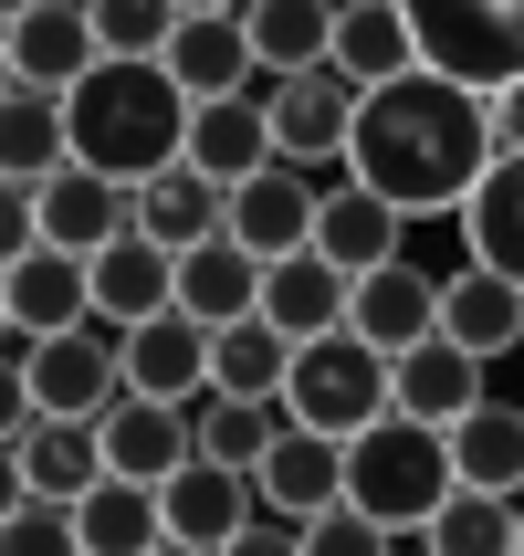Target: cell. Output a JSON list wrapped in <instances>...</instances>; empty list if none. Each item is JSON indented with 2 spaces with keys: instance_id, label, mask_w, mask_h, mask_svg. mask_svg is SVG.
Wrapping results in <instances>:
<instances>
[{
  "instance_id": "41",
  "label": "cell",
  "mask_w": 524,
  "mask_h": 556,
  "mask_svg": "<svg viewBox=\"0 0 524 556\" xmlns=\"http://www.w3.org/2000/svg\"><path fill=\"white\" fill-rule=\"evenodd\" d=\"M179 11H242V0H179Z\"/></svg>"
},
{
  "instance_id": "39",
  "label": "cell",
  "mask_w": 524,
  "mask_h": 556,
  "mask_svg": "<svg viewBox=\"0 0 524 556\" xmlns=\"http://www.w3.org/2000/svg\"><path fill=\"white\" fill-rule=\"evenodd\" d=\"M494 157H524V85L494 94Z\"/></svg>"
},
{
  "instance_id": "31",
  "label": "cell",
  "mask_w": 524,
  "mask_h": 556,
  "mask_svg": "<svg viewBox=\"0 0 524 556\" xmlns=\"http://www.w3.org/2000/svg\"><path fill=\"white\" fill-rule=\"evenodd\" d=\"M74 526H85V556H148V546H168V504H157V483L105 472V483L74 504Z\"/></svg>"
},
{
  "instance_id": "25",
  "label": "cell",
  "mask_w": 524,
  "mask_h": 556,
  "mask_svg": "<svg viewBox=\"0 0 524 556\" xmlns=\"http://www.w3.org/2000/svg\"><path fill=\"white\" fill-rule=\"evenodd\" d=\"M336 74H357V85H399V74H420V31H409V0H346L336 11Z\"/></svg>"
},
{
  "instance_id": "1",
  "label": "cell",
  "mask_w": 524,
  "mask_h": 556,
  "mask_svg": "<svg viewBox=\"0 0 524 556\" xmlns=\"http://www.w3.org/2000/svg\"><path fill=\"white\" fill-rule=\"evenodd\" d=\"M346 168L368 189H388L409 220H462V200L494 168V94L451 85V74H399L357 105V137H346Z\"/></svg>"
},
{
  "instance_id": "22",
  "label": "cell",
  "mask_w": 524,
  "mask_h": 556,
  "mask_svg": "<svg viewBox=\"0 0 524 556\" xmlns=\"http://www.w3.org/2000/svg\"><path fill=\"white\" fill-rule=\"evenodd\" d=\"M179 305V252L148 242V231H126V242L94 252V315L105 326H148V315Z\"/></svg>"
},
{
  "instance_id": "10",
  "label": "cell",
  "mask_w": 524,
  "mask_h": 556,
  "mask_svg": "<svg viewBox=\"0 0 524 556\" xmlns=\"http://www.w3.org/2000/svg\"><path fill=\"white\" fill-rule=\"evenodd\" d=\"M0 315L22 326V337H63V326H85L94 315V263L63 242H31L0 263Z\"/></svg>"
},
{
  "instance_id": "16",
  "label": "cell",
  "mask_w": 524,
  "mask_h": 556,
  "mask_svg": "<svg viewBox=\"0 0 524 556\" xmlns=\"http://www.w3.org/2000/svg\"><path fill=\"white\" fill-rule=\"evenodd\" d=\"M157 504H168V535H179V546H210V556L263 515L252 472H231V463H179L168 483H157Z\"/></svg>"
},
{
  "instance_id": "12",
  "label": "cell",
  "mask_w": 524,
  "mask_h": 556,
  "mask_svg": "<svg viewBox=\"0 0 524 556\" xmlns=\"http://www.w3.org/2000/svg\"><path fill=\"white\" fill-rule=\"evenodd\" d=\"M126 389H137V400L200 409V400H210V326H200L189 305L148 315V326H126Z\"/></svg>"
},
{
  "instance_id": "42",
  "label": "cell",
  "mask_w": 524,
  "mask_h": 556,
  "mask_svg": "<svg viewBox=\"0 0 524 556\" xmlns=\"http://www.w3.org/2000/svg\"><path fill=\"white\" fill-rule=\"evenodd\" d=\"M514 526H524V504H514Z\"/></svg>"
},
{
  "instance_id": "24",
  "label": "cell",
  "mask_w": 524,
  "mask_h": 556,
  "mask_svg": "<svg viewBox=\"0 0 524 556\" xmlns=\"http://www.w3.org/2000/svg\"><path fill=\"white\" fill-rule=\"evenodd\" d=\"M53 168H74V126H63V94L11 85V94H0V189H42Z\"/></svg>"
},
{
  "instance_id": "32",
  "label": "cell",
  "mask_w": 524,
  "mask_h": 556,
  "mask_svg": "<svg viewBox=\"0 0 524 556\" xmlns=\"http://www.w3.org/2000/svg\"><path fill=\"white\" fill-rule=\"evenodd\" d=\"M451 463H462V483H472V494L524 504V409H514V400H483L462 431H451Z\"/></svg>"
},
{
  "instance_id": "20",
  "label": "cell",
  "mask_w": 524,
  "mask_h": 556,
  "mask_svg": "<svg viewBox=\"0 0 524 556\" xmlns=\"http://www.w3.org/2000/svg\"><path fill=\"white\" fill-rule=\"evenodd\" d=\"M483 368H494V357H472V346H451V337H420L399 357V409H409V420H431V431H462L472 409L494 400Z\"/></svg>"
},
{
  "instance_id": "3",
  "label": "cell",
  "mask_w": 524,
  "mask_h": 556,
  "mask_svg": "<svg viewBox=\"0 0 524 556\" xmlns=\"http://www.w3.org/2000/svg\"><path fill=\"white\" fill-rule=\"evenodd\" d=\"M451 494H462V463H451V431H431V420L388 409V420H368V431L346 441V504L378 515L399 546H420Z\"/></svg>"
},
{
  "instance_id": "27",
  "label": "cell",
  "mask_w": 524,
  "mask_h": 556,
  "mask_svg": "<svg viewBox=\"0 0 524 556\" xmlns=\"http://www.w3.org/2000/svg\"><path fill=\"white\" fill-rule=\"evenodd\" d=\"M137 231H148V242H168V252H200V242H220V231H231V189L200 179V168L179 157L168 179L137 189Z\"/></svg>"
},
{
  "instance_id": "13",
  "label": "cell",
  "mask_w": 524,
  "mask_h": 556,
  "mask_svg": "<svg viewBox=\"0 0 524 556\" xmlns=\"http://www.w3.org/2000/svg\"><path fill=\"white\" fill-rule=\"evenodd\" d=\"M399 242H409V211L388 200V189H368L357 168L325 179V211H315V252H325V263L378 274V263H399Z\"/></svg>"
},
{
  "instance_id": "2",
  "label": "cell",
  "mask_w": 524,
  "mask_h": 556,
  "mask_svg": "<svg viewBox=\"0 0 524 556\" xmlns=\"http://www.w3.org/2000/svg\"><path fill=\"white\" fill-rule=\"evenodd\" d=\"M189 116H200V94H189L168 63H126V53H105L85 85L63 94L74 157L105 168V179H126V189L168 179V168L189 157Z\"/></svg>"
},
{
  "instance_id": "4",
  "label": "cell",
  "mask_w": 524,
  "mask_h": 556,
  "mask_svg": "<svg viewBox=\"0 0 524 556\" xmlns=\"http://www.w3.org/2000/svg\"><path fill=\"white\" fill-rule=\"evenodd\" d=\"M283 409H294L305 431H336V441H357L368 420H388V409H399V357H388V346H368L357 326H336V337L294 346Z\"/></svg>"
},
{
  "instance_id": "9",
  "label": "cell",
  "mask_w": 524,
  "mask_h": 556,
  "mask_svg": "<svg viewBox=\"0 0 524 556\" xmlns=\"http://www.w3.org/2000/svg\"><path fill=\"white\" fill-rule=\"evenodd\" d=\"M0 53H11V85L74 94L94 63H105V42H94V11H85V0H31V11L0 22Z\"/></svg>"
},
{
  "instance_id": "18",
  "label": "cell",
  "mask_w": 524,
  "mask_h": 556,
  "mask_svg": "<svg viewBox=\"0 0 524 556\" xmlns=\"http://www.w3.org/2000/svg\"><path fill=\"white\" fill-rule=\"evenodd\" d=\"M263 315H273L294 346H315V337H336L346 315H357V274L325 263V252H283L273 274H263Z\"/></svg>"
},
{
  "instance_id": "34",
  "label": "cell",
  "mask_w": 524,
  "mask_h": 556,
  "mask_svg": "<svg viewBox=\"0 0 524 556\" xmlns=\"http://www.w3.org/2000/svg\"><path fill=\"white\" fill-rule=\"evenodd\" d=\"M420 546H431V556H524V526H514V504H503V494H472V483H462V494L431 515Z\"/></svg>"
},
{
  "instance_id": "7",
  "label": "cell",
  "mask_w": 524,
  "mask_h": 556,
  "mask_svg": "<svg viewBox=\"0 0 524 556\" xmlns=\"http://www.w3.org/2000/svg\"><path fill=\"white\" fill-rule=\"evenodd\" d=\"M11 494H53V504H85L105 483V420H63V409H11Z\"/></svg>"
},
{
  "instance_id": "11",
  "label": "cell",
  "mask_w": 524,
  "mask_h": 556,
  "mask_svg": "<svg viewBox=\"0 0 524 556\" xmlns=\"http://www.w3.org/2000/svg\"><path fill=\"white\" fill-rule=\"evenodd\" d=\"M315 211H325V179H315V168H294V157H273L263 179L231 189V242L263 252V263H283V252H315Z\"/></svg>"
},
{
  "instance_id": "37",
  "label": "cell",
  "mask_w": 524,
  "mask_h": 556,
  "mask_svg": "<svg viewBox=\"0 0 524 556\" xmlns=\"http://www.w3.org/2000/svg\"><path fill=\"white\" fill-rule=\"evenodd\" d=\"M305 556H399V535L378 526V515H357V504H325L305 526Z\"/></svg>"
},
{
  "instance_id": "14",
  "label": "cell",
  "mask_w": 524,
  "mask_h": 556,
  "mask_svg": "<svg viewBox=\"0 0 524 556\" xmlns=\"http://www.w3.org/2000/svg\"><path fill=\"white\" fill-rule=\"evenodd\" d=\"M179 463H200V409L137 400V389H126V400L105 409V472H126V483H168Z\"/></svg>"
},
{
  "instance_id": "5",
  "label": "cell",
  "mask_w": 524,
  "mask_h": 556,
  "mask_svg": "<svg viewBox=\"0 0 524 556\" xmlns=\"http://www.w3.org/2000/svg\"><path fill=\"white\" fill-rule=\"evenodd\" d=\"M409 31H420V63L472 94L524 85V0H409Z\"/></svg>"
},
{
  "instance_id": "28",
  "label": "cell",
  "mask_w": 524,
  "mask_h": 556,
  "mask_svg": "<svg viewBox=\"0 0 524 556\" xmlns=\"http://www.w3.org/2000/svg\"><path fill=\"white\" fill-rule=\"evenodd\" d=\"M336 11L346 0H242V31L263 74H305V63H336Z\"/></svg>"
},
{
  "instance_id": "23",
  "label": "cell",
  "mask_w": 524,
  "mask_h": 556,
  "mask_svg": "<svg viewBox=\"0 0 524 556\" xmlns=\"http://www.w3.org/2000/svg\"><path fill=\"white\" fill-rule=\"evenodd\" d=\"M168 74H179L200 105L210 94H252V74H263V53H252V31H242V11H189L179 22V42H168Z\"/></svg>"
},
{
  "instance_id": "8",
  "label": "cell",
  "mask_w": 524,
  "mask_h": 556,
  "mask_svg": "<svg viewBox=\"0 0 524 556\" xmlns=\"http://www.w3.org/2000/svg\"><path fill=\"white\" fill-rule=\"evenodd\" d=\"M263 105H273V148L294 157V168H346V137H357L368 85L336 74V63H305V74H273Z\"/></svg>"
},
{
  "instance_id": "29",
  "label": "cell",
  "mask_w": 524,
  "mask_h": 556,
  "mask_svg": "<svg viewBox=\"0 0 524 556\" xmlns=\"http://www.w3.org/2000/svg\"><path fill=\"white\" fill-rule=\"evenodd\" d=\"M462 263H494L524 283V157H494L483 189L462 200Z\"/></svg>"
},
{
  "instance_id": "26",
  "label": "cell",
  "mask_w": 524,
  "mask_h": 556,
  "mask_svg": "<svg viewBox=\"0 0 524 556\" xmlns=\"http://www.w3.org/2000/svg\"><path fill=\"white\" fill-rule=\"evenodd\" d=\"M263 274H273V263L220 231V242L179 252V305L200 315V326H242V315H263Z\"/></svg>"
},
{
  "instance_id": "19",
  "label": "cell",
  "mask_w": 524,
  "mask_h": 556,
  "mask_svg": "<svg viewBox=\"0 0 524 556\" xmlns=\"http://www.w3.org/2000/svg\"><path fill=\"white\" fill-rule=\"evenodd\" d=\"M440 337L472 346V357H514V346H524V283L494 274V263L440 274Z\"/></svg>"
},
{
  "instance_id": "43",
  "label": "cell",
  "mask_w": 524,
  "mask_h": 556,
  "mask_svg": "<svg viewBox=\"0 0 524 556\" xmlns=\"http://www.w3.org/2000/svg\"><path fill=\"white\" fill-rule=\"evenodd\" d=\"M420 556H431V546H420Z\"/></svg>"
},
{
  "instance_id": "38",
  "label": "cell",
  "mask_w": 524,
  "mask_h": 556,
  "mask_svg": "<svg viewBox=\"0 0 524 556\" xmlns=\"http://www.w3.org/2000/svg\"><path fill=\"white\" fill-rule=\"evenodd\" d=\"M220 556H305V526H294V515H252Z\"/></svg>"
},
{
  "instance_id": "35",
  "label": "cell",
  "mask_w": 524,
  "mask_h": 556,
  "mask_svg": "<svg viewBox=\"0 0 524 556\" xmlns=\"http://www.w3.org/2000/svg\"><path fill=\"white\" fill-rule=\"evenodd\" d=\"M94 11V42H105V53H126V63H157L168 53V42H179V0H85Z\"/></svg>"
},
{
  "instance_id": "15",
  "label": "cell",
  "mask_w": 524,
  "mask_h": 556,
  "mask_svg": "<svg viewBox=\"0 0 524 556\" xmlns=\"http://www.w3.org/2000/svg\"><path fill=\"white\" fill-rule=\"evenodd\" d=\"M252 494H263V515H294V526H315L325 504H346V441L336 431H294L263 452V472H252Z\"/></svg>"
},
{
  "instance_id": "30",
  "label": "cell",
  "mask_w": 524,
  "mask_h": 556,
  "mask_svg": "<svg viewBox=\"0 0 524 556\" xmlns=\"http://www.w3.org/2000/svg\"><path fill=\"white\" fill-rule=\"evenodd\" d=\"M294 378V337L273 315H242V326H210V389L220 400H283Z\"/></svg>"
},
{
  "instance_id": "40",
  "label": "cell",
  "mask_w": 524,
  "mask_h": 556,
  "mask_svg": "<svg viewBox=\"0 0 524 556\" xmlns=\"http://www.w3.org/2000/svg\"><path fill=\"white\" fill-rule=\"evenodd\" d=\"M148 556H210V546H179V535H168V546H148Z\"/></svg>"
},
{
  "instance_id": "17",
  "label": "cell",
  "mask_w": 524,
  "mask_h": 556,
  "mask_svg": "<svg viewBox=\"0 0 524 556\" xmlns=\"http://www.w3.org/2000/svg\"><path fill=\"white\" fill-rule=\"evenodd\" d=\"M273 105L263 94H210L200 116H189V168L200 179H220V189H242V179H263L273 168Z\"/></svg>"
},
{
  "instance_id": "36",
  "label": "cell",
  "mask_w": 524,
  "mask_h": 556,
  "mask_svg": "<svg viewBox=\"0 0 524 556\" xmlns=\"http://www.w3.org/2000/svg\"><path fill=\"white\" fill-rule=\"evenodd\" d=\"M0 556H85L74 504H53V494H11V515H0Z\"/></svg>"
},
{
  "instance_id": "33",
  "label": "cell",
  "mask_w": 524,
  "mask_h": 556,
  "mask_svg": "<svg viewBox=\"0 0 524 556\" xmlns=\"http://www.w3.org/2000/svg\"><path fill=\"white\" fill-rule=\"evenodd\" d=\"M294 431V409L283 400H200V463H231V472H263V452Z\"/></svg>"
},
{
  "instance_id": "6",
  "label": "cell",
  "mask_w": 524,
  "mask_h": 556,
  "mask_svg": "<svg viewBox=\"0 0 524 556\" xmlns=\"http://www.w3.org/2000/svg\"><path fill=\"white\" fill-rule=\"evenodd\" d=\"M63 409V420H105V409L126 400V326H105V315H85V326H63V337H42L11 368V409Z\"/></svg>"
},
{
  "instance_id": "21",
  "label": "cell",
  "mask_w": 524,
  "mask_h": 556,
  "mask_svg": "<svg viewBox=\"0 0 524 556\" xmlns=\"http://www.w3.org/2000/svg\"><path fill=\"white\" fill-rule=\"evenodd\" d=\"M368 346H388V357H409L420 337H440V283L420 274V263H378V274H357V315H346Z\"/></svg>"
}]
</instances>
